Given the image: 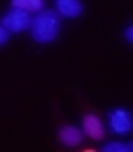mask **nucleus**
<instances>
[{
  "instance_id": "1",
  "label": "nucleus",
  "mask_w": 133,
  "mask_h": 152,
  "mask_svg": "<svg viewBox=\"0 0 133 152\" xmlns=\"http://www.w3.org/2000/svg\"><path fill=\"white\" fill-rule=\"evenodd\" d=\"M31 38L40 44H48L52 42L58 31H60V19L58 13L54 11H38L36 17L31 19Z\"/></svg>"
},
{
  "instance_id": "2",
  "label": "nucleus",
  "mask_w": 133,
  "mask_h": 152,
  "mask_svg": "<svg viewBox=\"0 0 133 152\" xmlns=\"http://www.w3.org/2000/svg\"><path fill=\"white\" fill-rule=\"evenodd\" d=\"M29 25H31V17H29V13H25V11H21V9H13V11H9V13L2 17V27H4L9 34L25 31Z\"/></svg>"
},
{
  "instance_id": "3",
  "label": "nucleus",
  "mask_w": 133,
  "mask_h": 152,
  "mask_svg": "<svg viewBox=\"0 0 133 152\" xmlns=\"http://www.w3.org/2000/svg\"><path fill=\"white\" fill-rule=\"evenodd\" d=\"M110 129L118 135H125L131 131V115L125 108H116L110 113Z\"/></svg>"
},
{
  "instance_id": "4",
  "label": "nucleus",
  "mask_w": 133,
  "mask_h": 152,
  "mask_svg": "<svg viewBox=\"0 0 133 152\" xmlns=\"http://www.w3.org/2000/svg\"><path fill=\"white\" fill-rule=\"evenodd\" d=\"M54 4H56L58 15H63L67 19H75L83 13V7L79 0H54Z\"/></svg>"
},
{
  "instance_id": "5",
  "label": "nucleus",
  "mask_w": 133,
  "mask_h": 152,
  "mask_svg": "<svg viewBox=\"0 0 133 152\" xmlns=\"http://www.w3.org/2000/svg\"><path fill=\"white\" fill-rule=\"evenodd\" d=\"M83 131H85L92 140H100V137L104 135L102 121H100L96 115H85V117H83Z\"/></svg>"
},
{
  "instance_id": "6",
  "label": "nucleus",
  "mask_w": 133,
  "mask_h": 152,
  "mask_svg": "<svg viewBox=\"0 0 133 152\" xmlns=\"http://www.w3.org/2000/svg\"><path fill=\"white\" fill-rule=\"evenodd\" d=\"M58 135H60V142L67 144V146H77V144L81 142V137H83V133H81L77 127H73V125H65V127L58 131Z\"/></svg>"
},
{
  "instance_id": "7",
  "label": "nucleus",
  "mask_w": 133,
  "mask_h": 152,
  "mask_svg": "<svg viewBox=\"0 0 133 152\" xmlns=\"http://www.w3.org/2000/svg\"><path fill=\"white\" fill-rule=\"evenodd\" d=\"M13 9H21L25 13H38L44 9V0H13Z\"/></svg>"
},
{
  "instance_id": "8",
  "label": "nucleus",
  "mask_w": 133,
  "mask_h": 152,
  "mask_svg": "<svg viewBox=\"0 0 133 152\" xmlns=\"http://www.w3.org/2000/svg\"><path fill=\"white\" fill-rule=\"evenodd\" d=\"M133 146L131 144H121V142H110L104 146V152H129Z\"/></svg>"
},
{
  "instance_id": "9",
  "label": "nucleus",
  "mask_w": 133,
  "mask_h": 152,
  "mask_svg": "<svg viewBox=\"0 0 133 152\" xmlns=\"http://www.w3.org/2000/svg\"><path fill=\"white\" fill-rule=\"evenodd\" d=\"M7 40H9V31L2 27V23H0V46L7 44Z\"/></svg>"
},
{
  "instance_id": "10",
  "label": "nucleus",
  "mask_w": 133,
  "mask_h": 152,
  "mask_svg": "<svg viewBox=\"0 0 133 152\" xmlns=\"http://www.w3.org/2000/svg\"><path fill=\"white\" fill-rule=\"evenodd\" d=\"M125 38H127V42H131V40H133V27H127V31H125Z\"/></svg>"
}]
</instances>
